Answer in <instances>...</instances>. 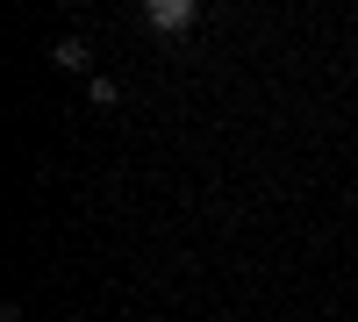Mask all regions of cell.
<instances>
[{
	"instance_id": "1",
	"label": "cell",
	"mask_w": 358,
	"mask_h": 322,
	"mask_svg": "<svg viewBox=\"0 0 358 322\" xmlns=\"http://www.w3.org/2000/svg\"><path fill=\"white\" fill-rule=\"evenodd\" d=\"M136 22L151 29V36H187V29L201 22V0H143Z\"/></svg>"
},
{
	"instance_id": "2",
	"label": "cell",
	"mask_w": 358,
	"mask_h": 322,
	"mask_svg": "<svg viewBox=\"0 0 358 322\" xmlns=\"http://www.w3.org/2000/svg\"><path fill=\"white\" fill-rule=\"evenodd\" d=\"M50 65H57V72H86V79H94V50H86V36H65V43L50 50Z\"/></svg>"
},
{
	"instance_id": "3",
	"label": "cell",
	"mask_w": 358,
	"mask_h": 322,
	"mask_svg": "<svg viewBox=\"0 0 358 322\" xmlns=\"http://www.w3.org/2000/svg\"><path fill=\"white\" fill-rule=\"evenodd\" d=\"M86 101H94V108H115V101H122V86H115L108 72H94V79H86Z\"/></svg>"
}]
</instances>
